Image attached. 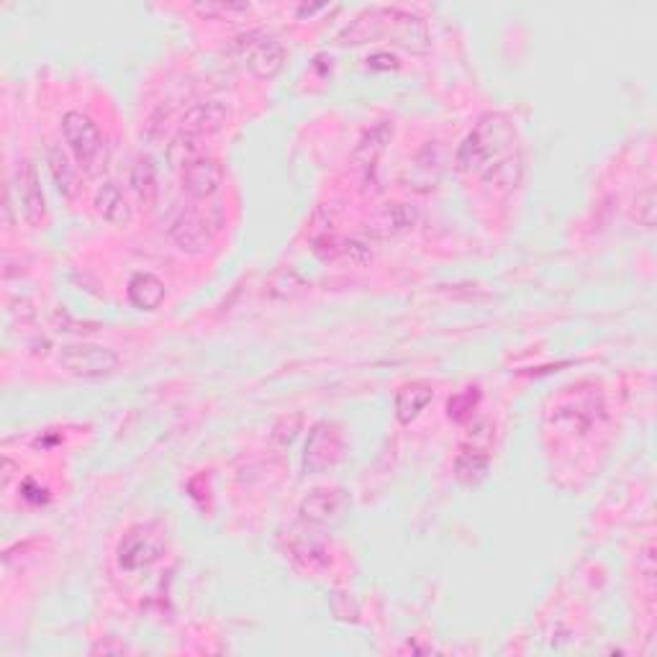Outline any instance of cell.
I'll list each match as a JSON object with an SVG mask.
<instances>
[{"label": "cell", "mask_w": 657, "mask_h": 657, "mask_svg": "<svg viewBox=\"0 0 657 657\" xmlns=\"http://www.w3.org/2000/svg\"><path fill=\"white\" fill-rule=\"evenodd\" d=\"M126 298L137 311H157L167 298V288L157 275L134 273L126 283Z\"/></svg>", "instance_id": "cell-13"}, {"label": "cell", "mask_w": 657, "mask_h": 657, "mask_svg": "<svg viewBox=\"0 0 657 657\" xmlns=\"http://www.w3.org/2000/svg\"><path fill=\"white\" fill-rule=\"evenodd\" d=\"M419 214H416L414 206H406V203H393L388 208V231L398 234V231H409L416 224Z\"/></svg>", "instance_id": "cell-21"}, {"label": "cell", "mask_w": 657, "mask_h": 657, "mask_svg": "<svg viewBox=\"0 0 657 657\" xmlns=\"http://www.w3.org/2000/svg\"><path fill=\"white\" fill-rule=\"evenodd\" d=\"M95 211L103 216V221H108L111 226H119V229L129 226L131 219H134V211H131L129 201H126L124 190H121L119 183H111V180L103 183L98 193H95Z\"/></svg>", "instance_id": "cell-14"}, {"label": "cell", "mask_w": 657, "mask_h": 657, "mask_svg": "<svg viewBox=\"0 0 657 657\" xmlns=\"http://www.w3.org/2000/svg\"><path fill=\"white\" fill-rule=\"evenodd\" d=\"M229 124V108L221 101H206L190 108L183 116V134L185 137L201 139L211 137Z\"/></svg>", "instance_id": "cell-11"}, {"label": "cell", "mask_w": 657, "mask_h": 657, "mask_svg": "<svg viewBox=\"0 0 657 657\" xmlns=\"http://www.w3.org/2000/svg\"><path fill=\"white\" fill-rule=\"evenodd\" d=\"M478 403H480L478 388H465V391L457 393V396H452L450 401H447V416H450L452 421H457V424H462V421H468L470 416L475 414Z\"/></svg>", "instance_id": "cell-20"}, {"label": "cell", "mask_w": 657, "mask_h": 657, "mask_svg": "<svg viewBox=\"0 0 657 657\" xmlns=\"http://www.w3.org/2000/svg\"><path fill=\"white\" fill-rule=\"evenodd\" d=\"M47 165H49V175H52L57 193H60L62 198H75V193H77V167L72 165L70 157L62 152V147H57V144H49Z\"/></svg>", "instance_id": "cell-17"}, {"label": "cell", "mask_w": 657, "mask_h": 657, "mask_svg": "<svg viewBox=\"0 0 657 657\" xmlns=\"http://www.w3.org/2000/svg\"><path fill=\"white\" fill-rule=\"evenodd\" d=\"M344 434L337 424L319 421L311 434H308L306 452H303V468L306 473H324L334 468L344 455Z\"/></svg>", "instance_id": "cell-6"}, {"label": "cell", "mask_w": 657, "mask_h": 657, "mask_svg": "<svg viewBox=\"0 0 657 657\" xmlns=\"http://www.w3.org/2000/svg\"><path fill=\"white\" fill-rule=\"evenodd\" d=\"M344 252H347V257L355 265H367V262L373 260V249L367 247L365 242H357V239H350V242L344 244Z\"/></svg>", "instance_id": "cell-24"}, {"label": "cell", "mask_w": 657, "mask_h": 657, "mask_svg": "<svg viewBox=\"0 0 657 657\" xmlns=\"http://www.w3.org/2000/svg\"><path fill=\"white\" fill-rule=\"evenodd\" d=\"M516 129L506 113H486L475 124L468 137L462 139L455 154V165L460 172L483 175L488 167L496 165L509 154L516 152Z\"/></svg>", "instance_id": "cell-1"}, {"label": "cell", "mask_w": 657, "mask_h": 657, "mask_svg": "<svg viewBox=\"0 0 657 657\" xmlns=\"http://www.w3.org/2000/svg\"><path fill=\"white\" fill-rule=\"evenodd\" d=\"M432 398H434V388L432 383H427V380H411V383H403L396 391V398H393L396 419L401 421L403 427H409V424H414V421L427 411Z\"/></svg>", "instance_id": "cell-12"}, {"label": "cell", "mask_w": 657, "mask_h": 657, "mask_svg": "<svg viewBox=\"0 0 657 657\" xmlns=\"http://www.w3.org/2000/svg\"><path fill=\"white\" fill-rule=\"evenodd\" d=\"M11 188L16 190L18 211L24 214L26 224L42 226L44 219H47V196H44L42 178H39L34 162L31 160L18 162Z\"/></svg>", "instance_id": "cell-7"}, {"label": "cell", "mask_w": 657, "mask_h": 657, "mask_svg": "<svg viewBox=\"0 0 657 657\" xmlns=\"http://www.w3.org/2000/svg\"><path fill=\"white\" fill-rule=\"evenodd\" d=\"M521 178H524V157H521V152H514L504 157V160H498L496 165L488 167L480 175V180L491 190H496V193H511L521 183Z\"/></svg>", "instance_id": "cell-16"}, {"label": "cell", "mask_w": 657, "mask_h": 657, "mask_svg": "<svg viewBox=\"0 0 657 657\" xmlns=\"http://www.w3.org/2000/svg\"><path fill=\"white\" fill-rule=\"evenodd\" d=\"M170 234L172 244L183 252V255L201 257L206 255L208 249L214 247V231L208 226V221L203 219L196 211H183L175 219L170 221Z\"/></svg>", "instance_id": "cell-9"}, {"label": "cell", "mask_w": 657, "mask_h": 657, "mask_svg": "<svg viewBox=\"0 0 657 657\" xmlns=\"http://www.w3.org/2000/svg\"><path fill=\"white\" fill-rule=\"evenodd\" d=\"M193 11L203 18H224V16H244L249 13L247 3H196Z\"/></svg>", "instance_id": "cell-22"}, {"label": "cell", "mask_w": 657, "mask_h": 657, "mask_svg": "<svg viewBox=\"0 0 657 657\" xmlns=\"http://www.w3.org/2000/svg\"><path fill=\"white\" fill-rule=\"evenodd\" d=\"M60 365L67 373L83 380H101L111 378L119 370L121 360L111 347L93 342H77L67 344L60 352Z\"/></svg>", "instance_id": "cell-5"}, {"label": "cell", "mask_w": 657, "mask_h": 657, "mask_svg": "<svg viewBox=\"0 0 657 657\" xmlns=\"http://www.w3.org/2000/svg\"><path fill=\"white\" fill-rule=\"evenodd\" d=\"M13 475V462L11 460H3V486H8V480H11Z\"/></svg>", "instance_id": "cell-27"}, {"label": "cell", "mask_w": 657, "mask_h": 657, "mask_svg": "<svg viewBox=\"0 0 657 657\" xmlns=\"http://www.w3.org/2000/svg\"><path fill=\"white\" fill-rule=\"evenodd\" d=\"M180 183H183L185 193L206 201V198L216 196L224 185V167L211 154H196L180 167Z\"/></svg>", "instance_id": "cell-8"}, {"label": "cell", "mask_w": 657, "mask_h": 657, "mask_svg": "<svg viewBox=\"0 0 657 657\" xmlns=\"http://www.w3.org/2000/svg\"><path fill=\"white\" fill-rule=\"evenodd\" d=\"M391 137H393V126H388L385 121L367 131L365 139H362L360 147H357V152H355L357 167L365 172H373L375 165H378V157L385 152V147H388Z\"/></svg>", "instance_id": "cell-18"}, {"label": "cell", "mask_w": 657, "mask_h": 657, "mask_svg": "<svg viewBox=\"0 0 657 657\" xmlns=\"http://www.w3.org/2000/svg\"><path fill=\"white\" fill-rule=\"evenodd\" d=\"M488 468H491V457H488L486 447L478 444H465L455 457V478L465 488H475L486 480Z\"/></svg>", "instance_id": "cell-15"}, {"label": "cell", "mask_w": 657, "mask_h": 657, "mask_svg": "<svg viewBox=\"0 0 657 657\" xmlns=\"http://www.w3.org/2000/svg\"><path fill=\"white\" fill-rule=\"evenodd\" d=\"M62 137H65L67 149L77 165L88 175L101 170V162H106V142H103L98 124L90 116H85L83 111H67L62 116Z\"/></svg>", "instance_id": "cell-2"}, {"label": "cell", "mask_w": 657, "mask_h": 657, "mask_svg": "<svg viewBox=\"0 0 657 657\" xmlns=\"http://www.w3.org/2000/svg\"><path fill=\"white\" fill-rule=\"evenodd\" d=\"M350 506V496L342 488H314L301 501V519L308 524H332Z\"/></svg>", "instance_id": "cell-10"}, {"label": "cell", "mask_w": 657, "mask_h": 657, "mask_svg": "<svg viewBox=\"0 0 657 657\" xmlns=\"http://www.w3.org/2000/svg\"><path fill=\"white\" fill-rule=\"evenodd\" d=\"M165 552V537L154 524H139L131 527L129 532L121 537L119 547H116V560L124 573H139V570L152 568Z\"/></svg>", "instance_id": "cell-4"}, {"label": "cell", "mask_w": 657, "mask_h": 657, "mask_svg": "<svg viewBox=\"0 0 657 657\" xmlns=\"http://www.w3.org/2000/svg\"><path fill=\"white\" fill-rule=\"evenodd\" d=\"M319 11H324V6H301L298 8V16H314V13H319Z\"/></svg>", "instance_id": "cell-26"}, {"label": "cell", "mask_w": 657, "mask_h": 657, "mask_svg": "<svg viewBox=\"0 0 657 657\" xmlns=\"http://www.w3.org/2000/svg\"><path fill=\"white\" fill-rule=\"evenodd\" d=\"M21 496H24V501H29V504H34V506H42L49 501L47 488L36 486L34 480H24V486H21Z\"/></svg>", "instance_id": "cell-25"}, {"label": "cell", "mask_w": 657, "mask_h": 657, "mask_svg": "<svg viewBox=\"0 0 657 657\" xmlns=\"http://www.w3.org/2000/svg\"><path fill=\"white\" fill-rule=\"evenodd\" d=\"M234 54L242 62L244 70L255 80H273L285 65V47L278 36L267 31H247L234 44Z\"/></svg>", "instance_id": "cell-3"}, {"label": "cell", "mask_w": 657, "mask_h": 657, "mask_svg": "<svg viewBox=\"0 0 657 657\" xmlns=\"http://www.w3.org/2000/svg\"><path fill=\"white\" fill-rule=\"evenodd\" d=\"M131 190L137 193L139 203L147 208L154 206L157 196H160V180H157V167H154L152 157H139L131 167Z\"/></svg>", "instance_id": "cell-19"}, {"label": "cell", "mask_w": 657, "mask_h": 657, "mask_svg": "<svg viewBox=\"0 0 657 657\" xmlns=\"http://www.w3.org/2000/svg\"><path fill=\"white\" fill-rule=\"evenodd\" d=\"M634 206H637V221H640L642 226H647V229H652V226H655V193H652V188H645L642 193H637Z\"/></svg>", "instance_id": "cell-23"}]
</instances>
